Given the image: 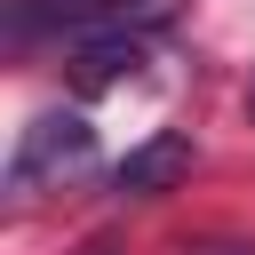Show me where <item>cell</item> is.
I'll return each instance as SVG.
<instances>
[{"mask_svg":"<svg viewBox=\"0 0 255 255\" xmlns=\"http://www.w3.org/2000/svg\"><path fill=\"white\" fill-rule=\"evenodd\" d=\"M112 0H8V40H80Z\"/></svg>","mask_w":255,"mask_h":255,"instance_id":"277c9868","label":"cell"},{"mask_svg":"<svg viewBox=\"0 0 255 255\" xmlns=\"http://www.w3.org/2000/svg\"><path fill=\"white\" fill-rule=\"evenodd\" d=\"M175 255H255V247H247V239H183Z\"/></svg>","mask_w":255,"mask_h":255,"instance_id":"8992f818","label":"cell"},{"mask_svg":"<svg viewBox=\"0 0 255 255\" xmlns=\"http://www.w3.org/2000/svg\"><path fill=\"white\" fill-rule=\"evenodd\" d=\"M96 159V128L80 112H40L24 135H16V159H8V191H32L48 175H72Z\"/></svg>","mask_w":255,"mask_h":255,"instance_id":"6da1fadb","label":"cell"},{"mask_svg":"<svg viewBox=\"0 0 255 255\" xmlns=\"http://www.w3.org/2000/svg\"><path fill=\"white\" fill-rule=\"evenodd\" d=\"M175 8H183V0H112L96 24H104V32H143V40H151L159 24H175ZM96 24H88V32H96Z\"/></svg>","mask_w":255,"mask_h":255,"instance_id":"5b68a950","label":"cell"},{"mask_svg":"<svg viewBox=\"0 0 255 255\" xmlns=\"http://www.w3.org/2000/svg\"><path fill=\"white\" fill-rule=\"evenodd\" d=\"M191 175V135L183 128H159V135H143L120 167H112V191L120 199H159V191H175Z\"/></svg>","mask_w":255,"mask_h":255,"instance_id":"7a4b0ae2","label":"cell"},{"mask_svg":"<svg viewBox=\"0 0 255 255\" xmlns=\"http://www.w3.org/2000/svg\"><path fill=\"white\" fill-rule=\"evenodd\" d=\"M128 72H143V32H80V48H72V80L80 88H112V80H128Z\"/></svg>","mask_w":255,"mask_h":255,"instance_id":"3957f363","label":"cell"},{"mask_svg":"<svg viewBox=\"0 0 255 255\" xmlns=\"http://www.w3.org/2000/svg\"><path fill=\"white\" fill-rule=\"evenodd\" d=\"M247 112H255V88H247Z\"/></svg>","mask_w":255,"mask_h":255,"instance_id":"52a82bcc","label":"cell"}]
</instances>
